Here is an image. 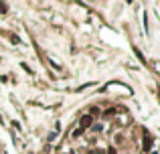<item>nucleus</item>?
I'll list each match as a JSON object with an SVG mask.
<instances>
[{"label":"nucleus","mask_w":160,"mask_h":154,"mask_svg":"<svg viewBox=\"0 0 160 154\" xmlns=\"http://www.w3.org/2000/svg\"><path fill=\"white\" fill-rule=\"evenodd\" d=\"M89 126H91V116H83L81 118V130H85Z\"/></svg>","instance_id":"f257e3e1"},{"label":"nucleus","mask_w":160,"mask_h":154,"mask_svg":"<svg viewBox=\"0 0 160 154\" xmlns=\"http://www.w3.org/2000/svg\"><path fill=\"white\" fill-rule=\"evenodd\" d=\"M150 148H152V138H150V136H144V150H150Z\"/></svg>","instance_id":"f03ea898"},{"label":"nucleus","mask_w":160,"mask_h":154,"mask_svg":"<svg viewBox=\"0 0 160 154\" xmlns=\"http://www.w3.org/2000/svg\"><path fill=\"white\" fill-rule=\"evenodd\" d=\"M0 12H8V6L4 4V2H0Z\"/></svg>","instance_id":"7ed1b4c3"},{"label":"nucleus","mask_w":160,"mask_h":154,"mask_svg":"<svg viewBox=\"0 0 160 154\" xmlns=\"http://www.w3.org/2000/svg\"><path fill=\"white\" fill-rule=\"evenodd\" d=\"M134 53L138 55V59H140V61H142V63H144V55H142V53H140V51H138V49H134Z\"/></svg>","instance_id":"20e7f679"},{"label":"nucleus","mask_w":160,"mask_h":154,"mask_svg":"<svg viewBox=\"0 0 160 154\" xmlns=\"http://www.w3.org/2000/svg\"><path fill=\"white\" fill-rule=\"evenodd\" d=\"M10 39H12V43H14V45H18V43H20V39H18V37H16V34H12Z\"/></svg>","instance_id":"39448f33"},{"label":"nucleus","mask_w":160,"mask_h":154,"mask_svg":"<svg viewBox=\"0 0 160 154\" xmlns=\"http://www.w3.org/2000/svg\"><path fill=\"white\" fill-rule=\"evenodd\" d=\"M116 114V110H113V107H109V110H106V116H113Z\"/></svg>","instance_id":"423d86ee"},{"label":"nucleus","mask_w":160,"mask_h":154,"mask_svg":"<svg viewBox=\"0 0 160 154\" xmlns=\"http://www.w3.org/2000/svg\"><path fill=\"white\" fill-rule=\"evenodd\" d=\"M107 154H118V152H116V148H109V150H107Z\"/></svg>","instance_id":"0eeeda50"}]
</instances>
